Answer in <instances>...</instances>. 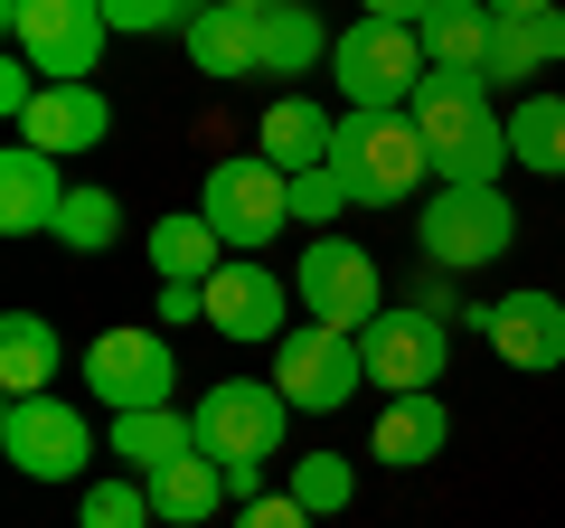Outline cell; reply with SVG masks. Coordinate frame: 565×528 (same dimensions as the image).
I'll return each instance as SVG.
<instances>
[{
    "label": "cell",
    "mask_w": 565,
    "mask_h": 528,
    "mask_svg": "<svg viewBox=\"0 0 565 528\" xmlns=\"http://www.w3.org/2000/svg\"><path fill=\"white\" fill-rule=\"evenodd\" d=\"M415 133L434 151V189H500L509 170V123L490 114V76H462V66H424L415 85Z\"/></svg>",
    "instance_id": "1"
},
{
    "label": "cell",
    "mask_w": 565,
    "mask_h": 528,
    "mask_svg": "<svg viewBox=\"0 0 565 528\" xmlns=\"http://www.w3.org/2000/svg\"><path fill=\"white\" fill-rule=\"evenodd\" d=\"M330 170H340L349 208H396V199H415V180L434 170V151H424L415 114H340Z\"/></svg>",
    "instance_id": "2"
},
{
    "label": "cell",
    "mask_w": 565,
    "mask_h": 528,
    "mask_svg": "<svg viewBox=\"0 0 565 528\" xmlns=\"http://www.w3.org/2000/svg\"><path fill=\"white\" fill-rule=\"evenodd\" d=\"M424 29H396V20H359L340 29V47H330V85H340L349 114H405L424 85Z\"/></svg>",
    "instance_id": "3"
},
{
    "label": "cell",
    "mask_w": 565,
    "mask_h": 528,
    "mask_svg": "<svg viewBox=\"0 0 565 528\" xmlns=\"http://www.w3.org/2000/svg\"><path fill=\"white\" fill-rule=\"evenodd\" d=\"M509 236H519V208L500 189H434L415 218V245L434 274H481V264L509 255Z\"/></svg>",
    "instance_id": "4"
},
{
    "label": "cell",
    "mask_w": 565,
    "mask_h": 528,
    "mask_svg": "<svg viewBox=\"0 0 565 528\" xmlns=\"http://www.w3.org/2000/svg\"><path fill=\"white\" fill-rule=\"evenodd\" d=\"M274 387L292 415H340L349 397L367 387V359H359V330H330V321H292L274 340Z\"/></svg>",
    "instance_id": "5"
},
{
    "label": "cell",
    "mask_w": 565,
    "mask_h": 528,
    "mask_svg": "<svg viewBox=\"0 0 565 528\" xmlns=\"http://www.w3.org/2000/svg\"><path fill=\"white\" fill-rule=\"evenodd\" d=\"M199 218L226 236V255H255V245H274L282 226H292V180H282L264 151H226V161L207 170Z\"/></svg>",
    "instance_id": "6"
},
{
    "label": "cell",
    "mask_w": 565,
    "mask_h": 528,
    "mask_svg": "<svg viewBox=\"0 0 565 528\" xmlns=\"http://www.w3.org/2000/svg\"><path fill=\"white\" fill-rule=\"evenodd\" d=\"M292 293H302V321H330V330H367L386 311V274L359 236H311L292 264Z\"/></svg>",
    "instance_id": "7"
},
{
    "label": "cell",
    "mask_w": 565,
    "mask_h": 528,
    "mask_svg": "<svg viewBox=\"0 0 565 528\" xmlns=\"http://www.w3.org/2000/svg\"><path fill=\"white\" fill-rule=\"evenodd\" d=\"M0 20H10V47H20L47 85H85L95 57H104V39H114L104 0H20V10H0Z\"/></svg>",
    "instance_id": "8"
},
{
    "label": "cell",
    "mask_w": 565,
    "mask_h": 528,
    "mask_svg": "<svg viewBox=\"0 0 565 528\" xmlns=\"http://www.w3.org/2000/svg\"><path fill=\"white\" fill-rule=\"evenodd\" d=\"M0 453L29 482H85L95 472V425H85V406H66L57 387L47 397H10L0 406Z\"/></svg>",
    "instance_id": "9"
},
{
    "label": "cell",
    "mask_w": 565,
    "mask_h": 528,
    "mask_svg": "<svg viewBox=\"0 0 565 528\" xmlns=\"http://www.w3.org/2000/svg\"><path fill=\"white\" fill-rule=\"evenodd\" d=\"M85 397L114 415H141V406H170L180 397V359H170V330H104L85 340Z\"/></svg>",
    "instance_id": "10"
},
{
    "label": "cell",
    "mask_w": 565,
    "mask_h": 528,
    "mask_svg": "<svg viewBox=\"0 0 565 528\" xmlns=\"http://www.w3.org/2000/svg\"><path fill=\"white\" fill-rule=\"evenodd\" d=\"M359 359H367V387H386V397H434V378L452 368V321H434L415 303H386L359 330Z\"/></svg>",
    "instance_id": "11"
},
{
    "label": "cell",
    "mask_w": 565,
    "mask_h": 528,
    "mask_svg": "<svg viewBox=\"0 0 565 528\" xmlns=\"http://www.w3.org/2000/svg\"><path fill=\"white\" fill-rule=\"evenodd\" d=\"M282 387L274 378H217L189 406V425H199V453H217V463H274L282 453Z\"/></svg>",
    "instance_id": "12"
},
{
    "label": "cell",
    "mask_w": 565,
    "mask_h": 528,
    "mask_svg": "<svg viewBox=\"0 0 565 528\" xmlns=\"http://www.w3.org/2000/svg\"><path fill=\"white\" fill-rule=\"evenodd\" d=\"M471 330L500 349V368H565V293H500V303H471Z\"/></svg>",
    "instance_id": "13"
},
{
    "label": "cell",
    "mask_w": 565,
    "mask_h": 528,
    "mask_svg": "<svg viewBox=\"0 0 565 528\" xmlns=\"http://www.w3.org/2000/svg\"><path fill=\"white\" fill-rule=\"evenodd\" d=\"M292 303H302V293H282V274H274V264L226 255V274L207 284V330H217V340H236V349L282 340V330H292Z\"/></svg>",
    "instance_id": "14"
},
{
    "label": "cell",
    "mask_w": 565,
    "mask_h": 528,
    "mask_svg": "<svg viewBox=\"0 0 565 528\" xmlns=\"http://www.w3.org/2000/svg\"><path fill=\"white\" fill-rule=\"evenodd\" d=\"M330 142H340V114H321L311 95H274V104H264L255 151L282 170V180H302V170H330Z\"/></svg>",
    "instance_id": "15"
},
{
    "label": "cell",
    "mask_w": 565,
    "mask_h": 528,
    "mask_svg": "<svg viewBox=\"0 0 565 528\" xmlns=\"http://www.w3.org/2000/svg\"><path fill=\"white\" fill-rule=\"evenodd\" d=\"M104 133H114V104H104L95 85H47V95L29 104V123H20V142H39L47 161H76Z\"/></svg>",
    "instance_id": "16"
},
{
    "label": "cell",
    "mask_w": 565,
    "mask_h": 528,
    "mask_svg": "<svg viewBox=\"0 0 565 528\" xmlns=\"http://www.w3.org/2000/svg\"><path fill=\"white\" fill-rule=\"evenodd\" d=\"M66 208V180L39 142H10L0 151V236H47Z\"/></svg>",
    "instance_id": "17"
},
{
    "label": "cell",
    "mask_w": 565,
    "mask_h": 528,
    "mask_svg": "<svg viewBox=\"0 0 565 528\" xmlns=\"http://www.w3.org/2000/svg\"><path fill=\"white\" fill-rule=\"evenodd\" d=\"M180 47H189V66L199 76H264V20H245V10H226V0H207L199 20L180 29Z\"/></svg>",
    "instance_id": "18"
},
{
    "label": "cell",
    "mask_w": 565,
    "mask_h": 528,
    "mask_svg": "<svg viewBox=\"0 0 565 528\" xmlns=\"http://www.w3.org/2000/svg\"><path fill=\"white\" fill-rule=\"evenodd\" d=\"M444 444H452V415H444V397H386V415L367 425V453H377L386 472H424Z\"/></svg>",
    "instance_id": "19"
},
{
    "label": "cell",
    "mask_w": 565,
    "mask_h": 528,
    "mask_svg": "<svg viewBox=\"0 0 565 528\" xmlns=\"http://www.w3.org/2000/svg\"><path fill=\"white\" fill-rule=\"evenodd\" d=\"M151 509H161V528H207L226 509V463L217 453H180V463L151 472Z\"/></svg>",
    "instance_id": "20"
},
{
    "label": "cell",
    "mask_w": 565,
    "mask_h": 528,
    "mask_svg": "<svg viewBox=\"0 0 565 528\" xmlns=\"http://www.w3.org/2000/svg\"><path fill=\"white\" fill-rule=\"evenodd\" d=\"M141 245H151V274H161V284H217V274H226V236L199 218V208L161 218Z\"/></svg>",
    "instance_id": "21"
},
{
    "label": "cell",
    "mask_w": 565,
    "mask_h": 528,
    "mask_svg": "<svg viewBox=\"0 0 565 528\" xmlns=\"http://www.w3.org/2000/svg\"><path fill=\"white\" fill-rule=\"evenodd\" d=\"M57 321H39V311H0V387L10 397H47L57 387Z\"/></svg>",
    "instance_id": "22"
},
{
    "label": "cell",
    "mask_w": 565,
    "mask_h": 528,
    "mask_svg": "<svg viewBox=\"0 0 565 528\" xmlns=\"http://www.w3.org/2000/svg\"><path fill=\"white\" fill-rule=\"evenodd\" d=\"M565 57V0L556 10H519V20H500L490 29V66L481 76L500 85V76H537V66H556Z\"/></svg>",
    "instance_id": "23"
},
{
    "label": "cell",
    "mask_w": 565,
    "mask_h": 528,
    "mask_svg": "<svg viewBox=\"0 0 565 528\" xmlns=\"http://www.w3.org/2000/svg\"><path fill=\"white\" fill-rule=\"evenodd\" d=\"M490 29H500L490 0H434V20H424V57L481 76V66H490Z\"/></svg>",
    "instance_id": "24"
},
{
    "label": "cell",
    "mask_w": 565,
    "mask_h": 528,
    "mask_svg": "<svg viewBox=\"0 0 565 528\" xmlns=\"http://www.w3.org/2000/svg\"><path fill=\"white\" fill-rule=\"evenodd\" d=\"M114 453H122V472H151L161 463H180V453H199V425H189L180 406H141V415H114Z\"/></svg>",
    "instance_id": "25"
},
{
    "label": "cell",
    "mask_w": 565,
    "mask_h": 528,
    "mask_svg": "<svg viewBox=\"0 0 565 528\" xmlns=\"http://www.w3.org/2000/svg\"><path fill=\"white\" fill-rule=\"evenodd\" d=\"M330 29L311 0H282V10H264V76H311V66H330Z\"/></svg>",
    "instance_id": "26"
},
{
    "label": "cell",
    "mask_w": 565,
    "mask_h": 528,
    "mask_svg": "<svg viewBox=\"0 0 565 528\" xmlns=\"http://www.w3.org/2000/svg\"><path fill=\"white\" fill-rule=\"evenodd\" d=\"M509 161L537 170V180H565V95H519L509 104Z\"/></svg>",
    "instance_id": "27"
},
{
    "label": "cell",
    "mask_w": 565,
    "mask_h": 528,
    "mask_svg": "<svg viewBox=\"0 0 565 528\" xmlns=\"http://www.w3.org/2000/svg\"><path fill=\"white\" fill-rule=\"evenodd\" d=\"M282 490H292V500H302L311 519H340V509L359 500V463H349V453H292Z\"/></svg>",
    "instance_id": "28"
},
{
    "label": "cell",
    "mask_w": 565,
    "mask_h": 528,
    "mask_svg": "<svg viewBox=\"0 0 565 528\" xmlns=\"http://www.w3.org/2000/svg\"><path fill=\"white\" fill-rule=\"evenodd\" d=\"M76 528H161V509H151V482H141V472L85 482V490H76Z\"/></svg>",
    "instance_id": "29"
},
{
    "label": "cell",
    "mask_w": 565,
    "mask_h": 528,
    "mask_svg": "<svg viewBox=\"0 0 565 528\" xmlns=\"http://www.w3.org/2000/svg\"><path fill=\"white\" fill-rule=\"evenodd\" d=\"M47 236H57L66 255H104V245L122 236V199H114V189H66V208H57Z\"/></svg>",
    "instance_id": "30"
},
{
    "label": "cell",
    "mask_w": 565,
    "mask_h": 528,
    "mask_svg": "<svg viewBox=\"0 0 565 528\" xmlns=\"http://www.w3.org/2000/svg\"><path fill=\"white\" fill-rule=\"evenodd\" d=\"M207 0H104V20L122 29V39H161V29H189Z\"/></svg>",
    "instance_id": "31"
},
{
    "label": "cell",
    "mask_w": 565,
    "mask_h": 528,
    "mask_svg": "<svg viewBox=\"0 0 565 528\" xmlns=\"http://www.w3.org/2000/svg\"><path fill=\"white\" fill-rule=\"evenodd\" d=\"M330 218H349L340 170H302V180H292V226H330Z\"/></svg>",
    "instance_id": "32"
},
{
    "label": "cell",
    "mask_w": 565,
    "mask_h": 528,
    "mask_svg": "<svg viewBox=\"0 0 565 528\" xmlns=\"http://www.w3.org/2000/svg\"><path fill=\"white\" fill-rule=\"evenodd\" d=\"M405 303H415V311H434V321H471V303L452 293V274H434V264H424V284L405 293Z\"/></svg>",
    "instance_id": "33"
},
{
    "label": "cell",
    "mask_w": 565,
    "mask_h": 528,
    "mask_svg": "<svg viewBox=\"0 0 565 528\" xmlns=\"http://www.w3.org/2000/svg\"><path fill=\"white\" fill-rule=\"evenodd\" d=\"M236 528H321V519H311V509L292 500V490H274V500H255V509H236Z\"/></svg>",
    "instance_id": "34"
},
{
    "label": "cell",
    "mask_w": 565,
    "mask_h": 528,
    "mask_svg": "<svg viewBox=\"0 0 565 528\" xmlns=\"http://www.w3.org/2000/svg\"><path fill=\"white\" fill-rule=\"evenodd\" d=\"M274 500V463H226V509H255Z\"/></svg>",
    "instance_id": "35"
},
{
    "label": "cell",
    "mask_w": 565,
    "mask_h": 528,
    "mask_svg": "<svg viewBox=\"0 0 565 528\" xmlns=\"http://www.w3.org/2000/svg\"><path fill=\"white\" fill-rule=\"evenodd\" d=\"M161 330H180V321H207V284H161Z\"/></svg>",
    "instance_id": "36"
},
{
    "label": "cell",
    "mask_w": 565,
    "mask_h": 528,
    "mask_svg": "<svg viewBox=\"0 0 565 528\" xmlns=\"http://www.w3.org/2000/svg\"><path fill=\"white\" fill-rule=\"evenodd\" d=\"M359 20H396V29H424L434 0H359Z\"/></svg>",
    "instance_id": "37"
},
{
    "label": "cell",
    "mask_w": 565,
    "mask_h": 528,
    "mask_svg": "<svg viewBox=\"0 0 565 528\" xmlns=\"http://www.w3.org/2000/svg\"><path fill=\"white\" fill-rule=\"evenodd\" d=\"M490 10H500V20H519V10H556V0H490Z\"/></svg>",
    "instance_id": "38"
},
{
    "label": "cell",
    "mask_w": 565,
    "mask_h": 528,
    "mask_svg": "<svg viewBox=\"0 0 565 528\" xmlns=\"http://www.w3.org/2000/svg\"><path fill=\"white\" fill-rule=\"evenodd\" d=\"M226 10H245V20H264V10H282V0H226Z\"/></svg>",
    "instance_id": "39"
},
{
    "label": "cell",
    "mask_w": 565,
    "mask_h": 528,
    "mask_svg": "<svg viewBox=\"0 0 565 528\" xmlns=\"http://www.w3.org/2000/svg\"><path fill=\"white\" fill-rule=\"evenodd\" d=\"M0 10H20V0H0Z\"/></svg>",
    "instance_id": "40"
},
{
    "label": "cell",
    "mask_w": 565,
    "mask_h": 528,
    "mask_svg": "<svg viewBox=\"0 0 565 528\" xmlns=\"http://www.w3.org/2000/svg\"><path fill=\"white\" fill-rule=\"evenodd\" d=\"M556 293H565V284H556Z\"/></svg>",
    "instance_id": "41"
}]
</instances>
